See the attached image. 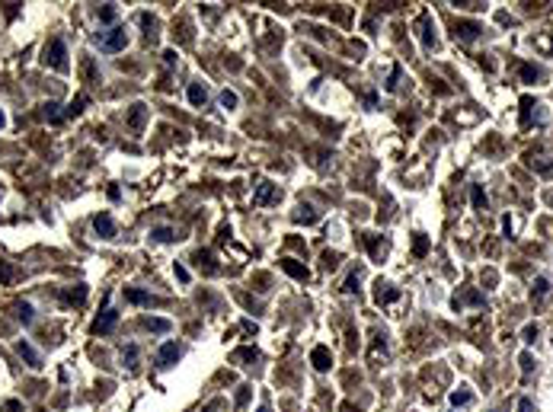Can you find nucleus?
<instances>
[{
	"mask_svg": "<svg viewBox=\"0 0 553 412\" xmlns=\"http://www.w3.org/2000/svg\"><path fill=\"white\" fill-rule=\"evenodd\" d=\"M128 121H131V128H141V125H144V106H141V103L131 106V118H128Z\"/></svg>",
	"mask_w": 553,
	"mask_h": 412,
	"instance_id": "obj_20",
	"label": "nucleus"
},
{
	"mask_svg": "<svg viewBox=\"0 0 553 412\" xmlns=\"http://www.w3.org/2000/svg\"><path fill=\"white\" fill-rule=\"evenodd\" d=\"M96 42H99V48H103L106 55H116V51H122L128 45V32H125V26H112V29L99 32Z\"/></svg>",
	"mask_w": 553,
	"mask_h": 412,
	"instance_id": "obj_1",
	"label": "nucleus"
},
{
	"mask_svg": "<svg viewBox=\"0 0 553 412\" xmlns=\"http://www.w3.org/2000/svg\"><path fill=\"white\" fill-rule=\"evenodd\" d=\"M86 103H90V96H77V99H74L71 106H67V115H80V112H83V106H86Z\"/></svg>",
	"mask_w": 553,
	"mask_h": 412,
	"instance_id": "obj_24",
	"label": "nucleus"
},
{
	"mask_svg": "<svg viewBox=\"0 0 553 412\" xmlns=\"http://www.w3.org/2000/svg\"><path fill=\"white\" fill-rule=\"evenodd\" d=\"M400 74H403V71H400V64H396L394 71H390V80H387V90H390V93H394L396 86H400Z\"/></svg>",
	"mask_w": 553,
	"mask_h": 412,
	"instance_id": "obj_28",
	"label": "nucleus"
},
{
	"mask_svg": "<svg viewBox=\"0 0 553 412\" xmlns=\"http://www.w3.org/2000/svg\"><path fill=\"white\" fill-rule=\"evenodd\" d=\"M537 339V326H528L524 329V342H534Z\"/></svg>",
	"mask_w": 553,
	"mask_h": 412,
	"instance_id": "obj_35",
	"label": "nucleus"
},
{
	"mask_svg": "<svg viewBox=\"0 0 553 412\" xmlns=\"http://www.w3.org/2000/svg\"><path fill=\"white\" fill-rule=\"evenodd\" d=\"M426 249H429V236H426V233H416V240H413V253H416V256H426Z\"/></svg>",
	"mask_w": 553,
	"mask_h": 412,
	"instance_id": "obj_23",
	"label": "nucleus"
},
{
	"mask_svg": "<svg viewBox=\"0 0 553 412\" xmlns=\"http://www.w3.org/2000/svg\"><path fill=\"white\" fill-rule=\"evenodd\" d=\"M256 412H269V406H259V409H256Z\"/></svg>",
	"mask_w": 553,
	"mask_h": 412,
	"instance_id": "obj_40",
	"label": "nucleus"
},
{
	"mask_svg": "<svg viewBox=\"0 0 553 412\" xmlns=\"http://www.w3.org/2000/svg\"><path fill=\"white\" fill-rule=\"evenodd\" d=\"M151 333H170V320H147L144 323Z\"/></svg>",
	"mask_w": 553,
	"mask_h": 412,
	"instance_id": "obj_25",
	"label": "nucleus"
},
{
	"mask_svg": "<svg viewBox=\"0 0 553 412\" xmlns=\"http://www.w3.org/2000/svg\"><path fill=\"white\" fill-rule=\"evenodd\" d=\"M116 323H118V313H116L112 307H106L103 313L93 320V333H112V326H116Z\"/></svg>",
	"mask_w": 553,
	"mask_h": 412,
	"instance_id": "obj_4",
	"label": "nucleus"
},
{
	"mask_svg": "<svg viewBox=\"0 0 553 412\" xmlns=\"http://www.w3.org/2000/svg\"><path fill=\"white\" fill-rule=\"evenodd\" d=\"M45 115H48L51 121H58V118H61V115H58V106H55V103H48V106H45Z\"/></svg>",
	"mask_w": 553,
	"mask_h": 412,
	"instance_id": "obj_33",
	"label": "nucleus"
},
{
	"mask_svg": "<svg viewBox=\"0 0 553 412\" xmlns=\"http://www.w3.org/2000/svg\"><path fill=\"white\" fill-rule=\"evenodd\" d=\"M151 240L154 243H173V240H176V233H173V227H154Z\"/></svg>",
	"mask_w": 553,
	"mask_h": 412,
	"instance_id": "obj_15",
	"label": "nucleus"
},
{
	"mask_svg": "<svg viewBox=\"0 0 553 412\" xmlns=\"http://www.w3.org/2000/svg\"><path fill=\"white\" fill-rule=\"evenodd\" d=\"M310 361H314L316 371H329V364H333V355H329L326 345H316L314 352H310Z\"/></svg>",
	"mask_w": 553,
	"mask_h": 412,
	"instance_id": "obj_8",
	"label": "nucleus"
},
{
	"mask_svg": "<svg viewBox=\"0 0 553 412\" xmlns=\"http://www.w3.org/2000/svg\"><path fill=\"white\" fill-rule=\"evenodd\" d=\"M281 268H285L291 278H298V281H310V272H307V265H301L298 259H281Z\"/></svg>",
	"mask_w": 553,
	"mask_h": 412,
	"instance_id": "obj_9",
	"label": "nucleus"
},
{
	"mask_svg": "<svg viewBox=\"0 0 553 412\" xmlns=\"http://www.w3.org/2000/svg\"><path fill=\"white\" fill-rule=\"evenodd\" d=\"M186 99L195 106V109H201V106L208 103V90H205V83H189V90H186Z\"/></svg>",
	"mask_w": 553,
	"mask_h": 412,
	"instance_id": "obj_6",
	"label": "nucleus"
},
{
	"mask_svg": "<svg viewBox=\"0 0 553 412\" xmlns=\"http://www.w3.org/2000/svg\"><path fill=\"white\" fill-rule=\"evenodd\" d=\"M83 297H86V288H83V285H77V291H67V294H64V300H67V303H83Z\"/></svg>",
	"mask_w": 553,
	"mask_h": 412,
	"instance_id": "obj_26",
	"label": "nucleus"
},
{
	"mask_svg": "<svg viewBox=\"0 0 553 412\" xmlns=\"http://www.w3.org/2000/svg\"><path fill=\"white\" fill-rule=\"evenodd\" d=\"M355 288H358V275H349V278H346V291H349V294H352V291H355Z\"/></svg>",
	"mask_w": 553,
	"mask_h": 412,
	"instance_id": "obj_34",
	"label": "nucleus"
},
{
	"mask_svg": "<svg viewBox=\"0 0 553 412\" xmlns=\"http://www.w3.org/2000/svg\"><path fill=\"white\" fill-rule=\"evenodd\" d=\"M518 412H534V403L528 400V396H521V400H518Z\"/></svg>",
	"mask_w": 553,
	"mask_h": 412,
	"instance_id": "obj_31",
	"label": "nucleus"
},
{
	"mask_svg": "<svg viewBox=\"0 0 553 412\" xmlns=\"http://www.w3.org/2000/svg\"><path fill=\"white\" fill-rule=\"evenodd\" d=\"M16 352H19V358H26V364H29V368H36V371L42 368V355H39V352H36V348H32L26 339L16 345Z\"/></svg>",
	"mask_w": 553,
	"mask_h": 412,
	"instance_id": "obj_7",
	"label": "nucleus"
},
{
	"mask_svg": "<svg viewBox=\"0 0 553 412\" xmlns=\"http://www.w3.org/2000/svg\"><path fill=\"white\" fill-rule=\"evenodd\" d=\"M125 300H128V303H138V307H147V303H151V294L141 291V288H128V291H125Z\"/></svg>",
	"mask_w": 553,
	"mask_h": 412,
	"instance_id": "obj_14",
	"label": "nucleus"
},
{
	"mask_svg": "<svg viewBox=\"0 0 553 412\" xmlns=\"http://www.w3.org/2000/svg\"><path fill=\"white\" fill-rule=\"evenodd\" d=\"M272 198H275V186L272 182H259V188L253 195V205H269Z\"/></svg>",
	"mask_w": 553,
	"mask_h": 412,
	"instance_id": "obj_12",
	"label": "nucleus"
},
{
	"mask_svg": "<svg viewBox=\"0 0 553 412\" xmlns=\"http://www.w3.org/2000/svg\"><path fill=\"white\" fill-rule=\"evenodd\" d=\"M93 230H96L99 236H103V240H112V236H116V221L109 218V214H96V218H93Z\"/></svg>",
	"mask_w": 553,
	"mask_h": 412,
	"instance_id": "obj_5",
	"label": "nucleus"
},
{
	"mask_svg": "<svg viewBox=\"0 0 553 412\" xmlns=\"http://www.w3.org/2000/svg\"><path fill=\"white\" fill-rule=\"evenodd\" d=\"M531 368H534V364H531V355H528V352H524V355H521V371H524V374H528V371H531Z\"/></svg>",
	"mask_w": 553,
	"mask_h": 412,
	"instance_id": "obj_36",
	"label": "nucleus"
},
{
	"mask_svg": "<svg viewBox=\"0 0 553 412\" xmlns=\"http://www.w3.org/2000/svg\"><path fill=\"white\" fill-rule=\"evenodd\" d=\"M480 32H483V29H480L476 23H457V26H454V36H457V38H464V42H474Z\"/></svg>",
	"mask_w": 553,
	"mask_h": 412,
	"instance_id": "obj_11",
	"label": "nucleus"
},
{
	"mask_svg": "<svg viewBox=\"0 0 553 412\" xmlns=\"http://www.w3.org/2000/svg\"><path fill=\"white\" fill-rule=\"evenodd\" d=\"M294 221H298V224H316V221H320V211H316L314 205H298Z\"/></svg>",
	"mask_w": 553,
	"mask_h": 412,
	"instance_id": "obj_10",
	"label": "nucleus"
},
{
	"mask_svg": "<svg viewBox=\"0 0 553 412\" xmlns=\"http://www.w3.org/2000/svg\"><path fill=\"white\" fill-rule=\"evenodd\" d=\"M246 400H249V387H243V390H240V396H237V406H243Z\"/></svg>",
	"mask_w": 553,
	"mask_h": 412,
	"instance_id": "obj_37",
	"label": "nucleus"
},
{
	"mask_svg": "<svg viewBox=\"0 0 553 412\" xmlns=\"http://www.w3.org/2000/svg\"><path fill=\"white\" fill-rule=\"evenodd\" d=\"M531 294H534L537 300H544V297L550 294V278H547V275H541V278H534V291H531Z\"/></svg>",
	"mask_w": 553,
	"mask_h": 412,
	"instance_id": "obj_16",
	"label": "nucleus"
},
{
	"mask_svg": "<svg viewBox=\"0 0 553 412\" xmlns=\"http://www.w3.org/2000/svg\"><path fill=\"white\" fill-rule=\"evenodd\" d=\"M99 19H103V23H112V19H116V3H106L103 10H99Z\"/></svg>",
	"mask_w": 553,
	"mask_h": 412,
	"instance_id": "obj_27",
	"label": "nucleus"
},
{
	"mask_svg": "<svg viewBox=\"0 0 553 412\" xmlns=\"http://www.w3.org/2000/svg\"><path fill=\"white\" fill-rule=\"evenodd\" d=\"M396 297H400V291H396V288H387V291H381V288H377L374 300H377V303H390V300H396Z\"/></svg>",
	"mask_w": 553,
	"mask_h": 412,
	"instance_id": "obj_21",
	"label": "nucleus"
},
{
	"mask_svg": "<svg viewBox=\"0 0 553 412\" xmlns=\"http://www.w3.org/2000/svg\"><path fill=\"white\" fill-rule=\"evenodd\" d=\"M521 77H524V80H537V77H541V71H537V67H531V64H524V67H521Z\"/></svg>",
	"mask_w": 553,
	"mask_h": 412,
	"instance_id": "obj_30",
	"label": "nucleus"
},
{
	"mask_svg": "<svg viewBox=\"0 0 553 412\" xmlns=\"http://www.w3.org/2000/svg\"><path fill=\"white\" fill-rule=\"evenodd\" d=\"M176 361H179V345H176V342H163L160 352H157V364H160V368H173Z\"/></svg>",
	"mask_w": 553,
	"mask_h": 412,
	"instance_id": "obj_3",
	"label": "nucleus"
},
{
	"mask_svg": "<svg viewBox=\"0 0 553 412\" xmlns=\"http://www.w3.org/2000/svg\"><path fill=\"white\" fill-rule=\"evenodd\" d=\"M122 361L128 364V368H134V364H138V345H125L122 348Z\"/></svg>",
	"mask_w": 553,
	"mask_h": 412,
	"instance_id": "obj_22",
	"label": "nucleus"
},
{
	"mask_svg": "<svg viewBox=\"0 0 553 412\" xmlns=\"http://www.w3.org/2000/svg\"><path fill=\"white\" fill-rule=\"evenodd\" d=\"M173 272H176V278L183 281V285H189V278H192V275H189V268H186V265H179V262H176V265H173Z\"/></svg>",
	"mask_w": 553,
	"mask_h": 412,
	"instance_id": "obj_29",
	"label": "nucleus"
},
{
	"mask_svg": "<svg viewBox=\"0 0 553 412\" xmlns=\"http://www.w3.org/2000/svg\"><path fill=\"white\" fill-rule=\"evenodd\" d=\"M32 316H36V313H32V303L19 300V303H16V320H19V323H26V326H29V323H32Z\"/></svg>",
	"mask_w": 553,
	"mask_h": 412,
	"instance_id": "obj_17",
	"label": "nucleus"
},
{
	"mask_svg": "<svg viewBox=\"0 0 553 412\" xmlns=\"http://www.w3.org/2000/svg\"><path fill=\"white\" fill-rule=\"evenodd\" d=\"M470 403H474V393H470V390H457V393H451V406H470Z\"/></svg>",
	"mask_w": 553,
	"mask_h": 412,
	"instance_id": "obj_18",
	"label": "nucleus"
},
{
	"mask_svg": "<svg viewBox=\"0 0 553 412\" xmlns=\"http://www.w3.org/2000/svg\"><path fill=\"white\" fill-rule=\"evenodd\" d=\"M218 106L231 112V109H237V106H240V96H237L234 90H221V93H218Z\"/></svg>",
	"mask_w": 553,
	"mask_h": 412,
	"instance_id": "obj_13",
	"label": "nucleus"
},
{
	"mask_svg": "<svg viewBox=\"0 0 553 412\" xmlns=\"http://www.w3.org/2000/svg\"><path fill=\"white\" fill-rule=\"evenodd\" d=\"M10 278H13V268L6 262H0V281H10Z\"/></svg>",
	"mask_w": 553,
	"mask_h": 412,
	"instance_id": "obj_32",
	"label": "nucleus"
},
{
	"mask_svg": "<svg viewBox=\"0 0 553 412\" xmlns=\"http://www.w3.org/2000/svg\"><path fill=\"white\" fill-rule=\"evenodd\" d=\"M42 61L48 67H55V71H67V45H64V38H51V42L42 48Z\"/></svg>",
	"mask_w": 553,
	"mask_h": 412,
	"instance_id": "obj_2",
	"label": "nucleus"
},
{
	"mask_svg": "<svg viewBox=\"0 0 553 412\" xmlns=\"http://www.w3.org/2000/svg\"><path fill=\"white\" fill-rule=\"evenodd\" d=\"M163 61L166 64H176V51H163Z\"/></svg>",
	"mask_w": 553,
	"mask_h": 412,
	"instance_id": "obj_38",
	"label": "nucleus"
},
{
	"mask_svg": "<svg viewBox=\"0 0 553 412\" xmlns=\"http://www.w3.org/2000/svg\"><path fill=\"white\" fill-rule=\"evenodd\" d=\"M6 125V118H3V112H0V128H3Z\"/></svg>",
	"mask_w": 553,
	"mask_h": 412,
	"instance_id": "obj_39",
	"label": "nucleus"
},
{
	"mask_svg": "<svg viewBox=\"0 0 553 412\" xmlns=\"http://www.w3.org/2000/svg\"><path fill=\"white\" fill-rule=\"evenodd\" d=\"M470 205H474V208H483V205H486V192H483V186H474V188H470Z\"/></svg>",
	"mask_w": 553,
	"mask_h": 412,
	"instance_id": "obj_19",
	"label": "nucleus"
}]
</instances>
